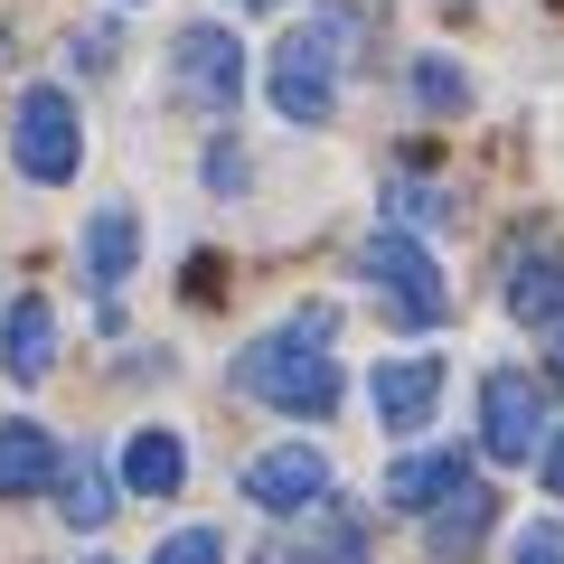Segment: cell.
Segmentation results:
<instances>
[{"mask_svg": "<svg viewBox=\"0 0 564 564\" xmlns=\"http://www.w3.org/2000/svg\"><path fill=\"white\" fill-rule=\"evenodd\" d=\"M358 273L377 282V302H386V321H395V329H443V311H452V292H443V263L423 254V245L404 236V226L367 236Z\"/></svg>", "mask_w": 564, "mask_h": 564, "instance_id": "obj_2", "label": "cell"}, {"mask_svg": "<svg viewBox=\"0 0 564 564\" xmlns=\"http://www.w3.org/2000/svg\"><path fill=\"white\" fill-rule=\"evenodd\" d=\"M367 395H377V423H386V433H423L433 404H443V367H433V358H395V367H377Z\"/></svg>", "mask_w": 564, "mask_h": 564, "instance_id": "obj_8", "label": "cell"}, {"mask_svg": "<svg viewBox=\"0 0 564 564\" xmlns=\"http://www.w3.org/2000/svg\"><path fill=\"white\" fill-rule=\"evenodd\" d=\"M151 564H226V536H217V527H180Z\"/></svg>", "mask_w": 564, "mask_h": 564, "instance_id": "obj_20", "label": "cell"}, {"mask_svg": "<svg viewBox=\"0 0 564 564\" xmlns=\"http://www.w3.org/2000/svg\"><path fill=\"white\" fill-rule=\"evenodd\" d=\"M95 564H104V555H95Z\"/></svg>", "mask_w": 564, "mask_h": 564, "instance_id": "obj_26", "label": "cell"}, {"mask_svg": "<svg viewBox=\"0 0 564 564\" xmlns=\"http://www.w3.org/2000/svg\"><path fill=\"white\" fill-rule=\"evenodd\" d=\"M57 508H66V527H104L113 518V480H104V462L95 452H76V462H57Z\"/></svg>", "mask_w": 564, "mask_h": 564, "instance_id": "obj_16", "label": "cell"}, {"mask_svg": "<svg viewBox=\"0 0 564 564\" xmlns=\"http://www.w3.org/2000/svg\"><path fill=\"white\" fill-rule=\"evenodd\" d=\"M245 499H254V508H282V518H302V508L329 499V462H321V452H302V443H282V452H263V462L245 470Z\"/></svg>", "mask_w": 564, "mask_h": 564, "instance_id": "obj_7", "label": "cell"}, {"mask_svg": "<svg viewBox=\"0 0 564 564\" xmlns=\"http://www.w3.org/2000/svg\"><path fill=\"white\" fill-rule=\"evenodd\" d=\"M536 470H545V489L564 499V433H555V443H536Z\"/></svg>", "mask_w": 564, "mask_h": 564, "instance_id": "obj_23", "label": "cell"}, {"mask_svg": "<svg viewBox=\"0 0 564 564\" xmlns=\"http://www.w3.org/2000/svg\"><path fill=\"white\" fill-rule=\"evenodd\" d=\"M452 480H470L462 443H443V452H414V462H395V470H386V508H433Z\"/></svg>", "mask_w": 564, "mask_h": 564, "instance_id": "obj_14", "label": "cell"}, {"mask_svg": "<svg viewBox=\"0 0 564 564\" xmlns=\"http://www.w3.org/2000/svg\"><path fill=\"white\" fill-rule=\"evenodd\" d=\"M0 367L20 386H39L47 367H57V311L29 292V302H10V321H0Z\"/></svg>", "mask_w": 564, "mask_h": 564, "instance_id": "obj_10", "label": "cell"}, {"mask_svg": "<svg viewBox=\"0 0 564 564\" xmlns=\"http://www.w3.org/2000/svg\"><path fill=\"white\" fill-rule=\"evenodd\" d=\"M480 443L499 452V462H527V452L545 443V386L489 377V386H480Z\"/></svg>", "mask_w": 564, "mask_h": 564, "instance_id": "obj_6", "label": "cell"}, {"mask_svg": "<svg viewBox=\"0 0 564 564\" xmlns=\"http://www.w3.org/2000/svg\"><path fill=\"white\" fill-rule=\"evenodd\" d=\"M10 151H20V170H29L39 188L76 180V161H85V122H76V104H66L57 85H29L20 113H10Z\"/></svg>", "mask_w": 564, "mask_h": 564, "instance_id": "obj_3", "label": "cell"}, {"mask_svg": "<svg viewBox=\"0 0 564 564\" xmlns=\"http://www.w3.org/2000/svg\"><path fill=\"white\" fill-rule=\"evenodd\" d=\"M545 367H555V386H564V321L545 329Z\"/></svg>", "mask_w": 564, "mask_h": 564, "instance_id": "obj_24", "label": "cell"}, {"mask_svg": "<svg viewBox=\"0 0 564 564\" xmlns=\"http://www.w3.org/2000/svg\"><path fill=\"white\" fill-rule=\"evenodd\" d=\"M180 480H188L180 433H132V443H122V489H141V499H170Z\"/></svg>", "mask_w": 564, "mask_h": 564, "instance_id": "obj_15", "label": "cell"}, {"mask_svg": "<svg viewBox=\"0 0 564 564\" xmlns=\"http://www.w3.org/2000/svg\"><path fill=\"white\" fill-rule=\"evenodd\" d=\"M386 207H395V217H414V226H452V217H462V198L433 180V161H423V151H404V161L386 170Z\"/></svg>", "mask_w": 564, "mask_h": 564, "instance_id": "obj_11", "label": "cell"}, {"mask_svg": "<svg viewBox=\"0 0 564 564\" xmlns=\"http://www.w3.org/2000/svg\"><path fill=\"white\" fill-rule=\"evenodd\" d=\"M518 564H564V527H555V518H536V527L518 536Z\"/></svg>", "mask_w": 564, "mask_h": 564, "instance_id": "obj_21", "label": "cell"}, {"mask_svg": "<svg viewBox=\"0 0 564 564\" xmlns=\"http://www.w3.org/2000/svg\"><path fill=\"white\" fill-rule=\"evenodd\" d=\"M329 47H321V29H292V39L273 47V104H282V122H311V132H321L329 113H339V95H329Z\"/></svg>", "mask_w": 564, "mask_h": 564, "instance_id": "obj_5", "label": "cell"}, {"mask_svg": "<svg viewBox=\"0 0 564 564\" xmlns=\"http://www.w3.org/2000/svg\"><path fill=\"white\" fill-rule=\"evenodd\" d=\"M329 311H292V321L273 329V339H254L236 358V386L254 404H273V414H329L339 404V367H329Z\"/></svg>", "mask_w": 564, "mask_h": 564, "instance_id": "obj_1", "label": "cell"}, {"mask_svg": "<svg viewBox=\"0 0 564 564\" xmlns=\"http://www.w3.org/2000/svg\"><path fill=\"white\" fill-rule=\"evenodd\" d=\"M57 462H66V452L47 443L39 423H0V499H29V489H47V480H57Z\"/></svg>", "mask_w": 564, "mask_h": 564, "instance_id": "obj_13", "label": "cell"}, {"mask_svg": "<svg viewBox=\"0 0 564 564\" xmlns=\"http://www.w3.org/2000/svg\"><path fill=\"white\" fill-rule=\"evenodd\" d=\"M207 188H245V151H236V141L207 151Z\"/></svg>", "mask_w": 564, "mask_h": 564, "instance_id": "obj_22", "label": "cell"}, {"mask_svg": "<svg viewBox=\"0 0 564 564\" xmlns=\"http://www.w3.org/2000/svg\"><path fill=\"white\" fill-rule=\"evenodd\" d=\"M245 10H273V0H245Z\"/></svg>", "mask_w": 564, "mask_h": 564, "instance_id": "obj_25", "label": "cell"}, {"mask_svg": "<svg viewBox=\"0 0 564 564\" xmlns=\"http://www.w3.org/2000/svg\"><path fill=\"white\" fill-rule=\"evenodd\" d=\"M414 104H423V113H462V104H470V76H462L452 57H414Z\"/></svg>", "mask_w": 564, "mask_h": 564, "instance_id": "obj_18", "label": "cell"}, {"mask_svg": "<svg viewBox=\"0 0 564 564\" xmlns=\"http://www.w3.org/2000/svg\"><path fill=\"white\" fill-rule=\"evenodd\" d=\"M489 518H499V499H489V480H452L443 499H433V527H423V545H433L443 564H462L470 545L489 536Z\"/></svg>", "mask_w": 564, "mask_h": 564, "instance_id": "obj_9", "label": "cell"}, {"mask_svg": "<svg viewBox=\"0 0 564 564\" xmlns=\"http://www.w3.org/2000/svg\"><path fill=\"white\" fill-rule=\"evenodd\" d=\"M170 85H180V104H198V113H226V104L245 95V47H236V29H217V20L180 29V39H170Z\"/></svg>", "mask_w": 564, "mask_h": 564, "instance_id": "obj_4", "label": "cell"}, {"mask_svg": "<svg viewBox=\"0 0 564 564\" xmlns=\"http://www.w3.org/2000/svg\"><path fill=\"white\" fill-rule=\"evenodd\" d=\"M321 564H367V518H358V508H329V527H321Z\"/></svg>", "mask_w": 564, "mask_h": 564, "instance_id": "obj_19", "label": "cell"}, {"mask_svg": "<svg viewBox=\"0 0 564 564\" xmlns=\"http://www.w3.org/2000/svg\"><path fill=\"white\" fill-rule=\"evenodd\" d=\"M508 311H518L527 329H555V321H564V263L545 254V245L508 263Z\"/></svg>", "mask_w": 564, "mask_h": 564, "instance_id": "obj_12", "label": "cell"}, {"mask_svg": "<svg viewBox=\"0 0 564 564\" xmlns=\"http://www.w3.org/2000/svg\"><path fill=\"white\" fill-rule=\"evenodd\" d=\"M132 254H141V236H132V207H95V226H85V273L113 292L122 273H132Z\"/></svg>", "mask_w": 564, "mask_h": 564, "instance_id": "obj_17", "label": "cell"}]
</instances>
